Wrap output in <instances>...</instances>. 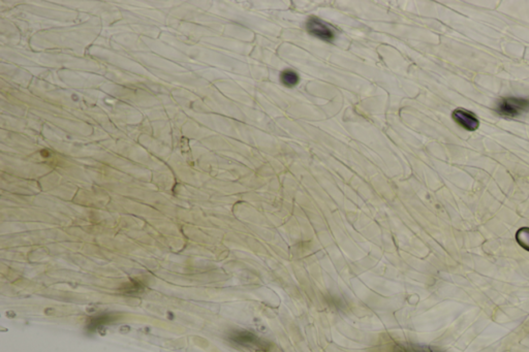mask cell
Instances as JSON below:
<instances>
[{
	"label": "cell",
	"instance_id": "6da1fadb",
	"mask_svg": "<svg viewBox=\"0 0 529 352\" xmlns=\"http://www.w3.org/2000/svg\"><path fill=\"white\" fill-rule=\"evenodd\" d=\"M495 112L507 118H516L529 112V98L509 96L500 99L496 105Z\"/></svg>",
	"mask_w": 529,
	"mask_h": 352
},
{
	"label": "cell",
	"instance_id": "7a4b0ae2",
	"mask_svg": "<svg viewBox=\"0 0 529 352\" xmlns=\"http://www.w3.org/2000/svg\"><path fill=\"white\" fill-rule=\"evenodd\" d=\"M231 340L238 345L254 349L260 352H270L271 346L268 342L261 340L256 335L249 332H235L231 336Z\"/></svg>",
	"mask_w": 529,
	"mask_h": 352
},
{
	"label": "cell",
	"instance_id": "3957f363",
	"mask_svg": "<svg viewBox=\"0 0 529 352\" xmlns=\"http://www.w3.org/2000/svg\"><path fill=\"white\" fill-rule=\"evenodd\" d=\"M306 27L308 32L320 39L323 40H332L335 38V31L334 28L331 27L329 24L324 23L318 18L312 17L307 21Z\"/></svg>",
	"mask_w": 529,
	"mask_h": 352
},
{
	"label": "cell",
	"instance_id": "277c9868",
	"mask_svg": "<svg viewBox=\"0 0 529 352\" xmlns=\"http://www.w3.org/2000/svg\"><path fill=\"white\" fill-rule=\"evenodd\" d=\"M453 119L455 120L456 123H458L461 127H463L466 130L473 131L476 130L480 126V121H478L477 117L466 110L457 109L452 114Z\"/></svg>",
	"mask_w": 529,
	"mask_h": 352
},
{
	"label": "cell",
	"instance_id": "5b68a950",
	"mask_svg": "<svg viewBox=\"0 0 529 352\" xmlns=\"http://www.w3.org/2000/svg\"><path fill=\"white\" fill-rule=\"evenodd\" d=\"M280 80H281L282 84L286 85L287 87H294L299 82V75H298V73L296 71L291 70V69H287V70H283L281 72Z\"/></svg>",
	"mask_w": 529,
	"mask_h": 352
},
{
	"label": "cell",
	"instance_id": "8992f818",
	"mask_svg": "<svg viewBox=\"0 0 529 352\" xmlns=\"http://www.w3.org/2000/svg\"><path fill=\"white\" fill-rule=\"evenodd\" d=\"M517 241L523 248L529 251V229H521L517 233Z\"/></svg>",
	"mask_w": 529,
	"mask_h": 352
},
{
	"label": "cell",
	"instance_id": "52a82bcc",
	"mask_svg": "<svg viewBox=\"0 0 529 352\" xmlns=\"http://www.w3.org/2000/svg\"><path fill=\"white\" fill-rule=\"evenodd\" d=\"M400 352H438L429 347L423 346H410V347H400L398 349Z\"/></svg>",
	"mask_w": 529,
	"mask_h": 352
}]
</instances>
